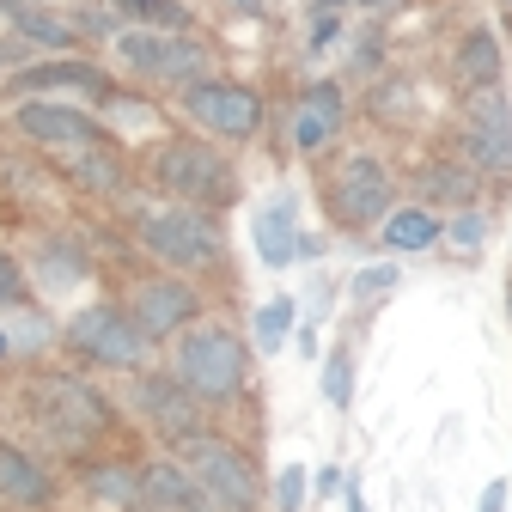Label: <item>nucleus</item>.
Listing matches in <instances>:
<instances>
[{
    "label": "nucleus",
    "mask_w": 512,
    "mask_h": 512,
    "mask_svg": "<svg viewBox=\"0 0 512 512\" xmlns=\"http://www.w3.org/2000/svg\"><path fill=\"white\" fill-rule=\"evenodd\" d=\"M80 177L98 183V189H110V183H116V165H110V159H80Z\"/></svg>",
    "instance_id": "obj_31"
},
{
    "label": "nucleus",
    "mask_w": 512,
    "mask_h": 512,
    "mask_svg": "<svg viewBox=\"0 0 512 512\" xmlns=\"http://www.w3.org/2000/svg\"><path fill=\"white\" fill-rule=\"evenodd\" d=\"M61 86H80L92 98H110V80L92 68V61H37L13 80V92H61Z\"/></svg>",
    "instance_id": "obj_16"
},
{
    "label": "nucleus",
    "mask_w": 512,
    "mask_h": 512,
    "mask_svg": "<svg viewBox=\"0 0 512 512\" xmlns=\"http://www.w3.org/2000/svg\"><path fill=\"white\" fill-rule=\"evenodd\" d=\"M391 287H397V269H391V263H378V269H360V275H354V299H384Z\"/></svg>",
    "instance_id": "obj_27"
},
{
    "label": "nucleus",
    "mask_w": 512,
    "mask_h": 512,
    "mask_svg": "<svg viewBox=\"0 0 512 512\" xmlns=\"http://www.w3.org/2000/svg\"><path fill=\"white\" fill-rule=\"evenodd\" d=\"M445 238H452L458 250H482V238H488V220H482V214H458Z\"/></svg>",
    "instance_id": "obj_28"
},
{
    "label": "nucleus",
    "mask_w": 512,
    "mask_h": 512,
    "mask_svg": "<svg viewBox=\"0 0 512 512\" xmlns=\"http://www.w3.org/2000/svg\"><path fill=\"white\" fill-rule=\"evenodd\" d=\"M275 500H281V512H299V506H305V470H299V464H287V470H281Z\"/></svg>",
    "instance_id": "obj_29"
},
{
    "label": "nucleus",
    "mask_w": 512,
    "mask_h": 512,
    "mask_svg": "<svg viewBox=\"0 0 512 512\" xmlns=\"http://www.w3.org/2000/svg\"><path fill=\"white\" fill-rule=\"evenodd\" d=\"M0 7H13V0H0Z\"/></svg>",
    "instance_id": "obj_36"
},
{
    "label": "nucleus",
    "mask_w": 512,
    "mask_h": 512,
    "mask_svg": "<svg viewBox=\"0 0 512 512\" xmlns=\"http://www.w3.org/2000/svg\"><path fill=\"white\" fill-rule=\"evenodd\" d=\"M324 397H330L336 409H348V403H354V360H348L342 348L324 360Z\"/></svg>",
    "instance_id": "obj_24"
},
{
    "label": "nucleus",
    "mask_w": 512,
    "mask_h": 512,
    "mask_svg": "<svg viewBox=\"0 0 512 512\" xmlns=\"http://www.w3.org/2000/svg\"><path fill=\"white\" fill-rule=\"evenodd\" d=\"M244 372H250V360H244V342L232 330H189L177 342V378L196 397H208V403L238 397L244 391Z\"/></svg>",
    "instance_id": "obj_1"
},
{
    "label": "nucleus",
    "mask_w": 512,
    "mask_h": 512,
    "mask_svg": "<svg viewBox=\"0 0 512 512\" xmlns=\"http://www.w3.org/2000/svg\"><path fill=\"white\" fill-rule=\"evenodd\" d=\"M372 7H397V0H372Z\"/></svg>",
    "instance_id": "obj_34"
},
{
    "label": "nucleus",
    "mask_w": 512,
    "mask_h": 512,
    "mask_svg": "<svg viewBox=\"0 0 512 512\" xmlns=\"http://www.w3.org/2000/svg\"><path fill=\"white\" fill-rule=\"evenodd\" d=\"M116 49H122V61H128V68H141V74H153V80H189V86H196V80H202V68H208L202 43H189V37H153V31H128Z\"/></svg>",
    "instance_id": "obj_8"
},
{
    "label": "nucleus",
    "mask_w": 512,
    "mask_h": 512,
    "mask_svg": "<svg viewBox=\"0 0 512 512\" xmlns=\"http://www.w3.org/2000/svg\"><path fill=\"white\" fill-rule=\"evenodd\" d=\"M141 244H147L153 256H165L171 269H202V263H214V256H220V232H214V220L196 214V208L147 214V220H141Z\"/></svg>",
    "instance_id": "obj_3"
},
{
    "label": "nucleus",
    "mask_w": 512,
    "mask_h": 512,
    "mask_svg": "<svg viewBox=\"0 0 512 512\" xmlns=\"http://www.w3.org/2000/svg\"><path fill=\"white\" fill-rule=\"evenodd\" d=\"M458 74H464L470 86H494V80H500V43H494V31H470V37H464Z\"/></svg>",
    "instance_id": "obj_20"
},
{
    "label": "nucleus",
    "mask_w": 512,
    "mask_h": 512,
    "mask_svg": "<svg viewBox=\"0 0 512 512\" xmlns=\"http://www.w3.org/2000/svg\"><path fill=\"white\" fill-rule=\"evenodd\" d=\"M256 256H263L269 269H287L293 256L305 250V238H299V226H293V196H275L269 208H256Z\"/></svg>",
    "instance_id": "obj_15"
},
{
    "label": "nucleus",
    "mask_w": 512,
    "mask_h": 512,
    "mask_svg": "<svg viewBox=\"0 0 512 512\" xmlns=\"http://www.w3.org/2000/svg\"><path fill=\"white\" fill-rule=\"evenodd\" d=\"M427 189H433V196H445V202H470V177L458 165H433L427 171Z\"/></svg>",
    "instance_id": "obj_26"
},
{
    "label": "nucleus",
    "mask_w": 512,
    "mask_h": 512,
    "mask_svg": "<svg viewBox=\"0 0 512 512\" xmlns=\"http://www.w3.org/2000/svg\"><path fill=\"white\" fill-rule=\"evenodd\" d=\"M482 512H506V482H488V494H482Z\"/></svg>",
    "instance_id": "obj_32"
},
{
    "label": "nucleus",
    "mask_w": 512,
    "mask_h": 512,
    "mask_svg": "<svg viewBox=\"0 0 512 512\" xmlns=\"http://www.w3.org/2000/svg\"><path fill=\"white\" fill-rule=\"evenodd\" d=\"M330 208L342 226H372L391 214V177H384L378 159H348L342 177L330 183Z\"/></svg>",
    "instance_id": "obj_7"
},
{
    "label": "nucleus",
    "mask_w": 512,
    "mask_h": 512,
    "mask_svg": "<svg viewBox=\"0 0 512 512\" xmlns=\"http://www.w3.org/2000/svg\"><path fill=\"white\" fill-rule=\"evenodd\" d=\"M19 31H25L31 43H49V49L74 43V25H61V19H43V13H19Z\"/></svg>",
    "instance_id": "obj_25"
},
{
    "label": "nucleus",
    "mask_w": 512,
    "mask_h": 512,
    "mask_svg": "<svg viewBox=\"0 0 512 512\" xmlns=\"http://www.w3.org/2000/svg\"><path fill=\"white\" fill-rule=\"evenodd\" d=\"M183 110L196 116L202 128H214V135H226V141H250L256 128H263V98H256L250 86H238V80H196V86H183Z\"/></svg>",
    "instance_id": "obj_4"
},
{
    "label": "nucleus",
    "mask_w": 512,
    "mask_h": 512,
    "mask_svg": "<svg viewBox=\"0 0 512 512\" xmlns=\"http://www.w3.org/2000/svg\"><path fill=\"white\" fill-rule=\"evenodd\" d=\"M445 238V226L427 214V208H397V214H384V244L391 250H427V244H439Z\"/></svg>",
    "instance_id": "obj_18"
},
{
    "label": "nucleus",
    "mask_w": 512,
    "mask_h": 512,
    "mask_svg": "<svg viewBox=\"0 0 512 512\" xmlns=\"http://www.w3.org/2000/svg\"><path fill=\"white\" fill-rule=\"evenodd\" d=\"M19 128L43 147H98V122L68 110V104H19Z\"/></svg>",
    "instance_id": "obj_12"
},
{
    "label": "nucleus",
    "mask_w": 512,
    "mask_h": 512,
    "mask_svg": "<svg viewBox=\"0 0 512 512\" xmlns=\"http://www.w3.org/2000/svg\"><path fill=\"white\" fill-rule=\"evenodd\" d=\"M153 171H159V183L171 189V196H183V202H226L232 196L226 159L214 147H202V141H171Z\"/></svg>",
    "instance_id": "obj_5"
},
{
    "label": "nucleus",
    "mask_w": 512,
    "mask_h": 512,
    "mask_svg": "<svg viewBox=\"0 0 512 512\" xmlns=\"http://www.w3.org/2000/svg\"><path fill=\"white\" fill-rule=\"evenodd\" d=\"M336 128H342V92L330 80L324 86H305V98L293 110V147L299 153H317V147L336 141Z\"/></svg>",
    "instance_id": "obj_13"
},
{
    "label": "nucleus",
    "mask_w": 512,
    "mask_h": 512,
    "mask_svg": "<svg viewBox=\"0 0 512 512\" xmlns=\"http://www.w3.org/2000/svg\"><path fill=\"white\" fill-rule=\"evenodd\" d=\"M141 324V336L147 342H159V336H171L177 324H189L196 317V293H189L183 281H147L141 293H135V311H128Z\"/></svg>",
    "instance_id": "obj_11"
},
{
    "label": "nucleus",
    "mask_w": 512,
    "mask_h": 512,
    "mask_svg": "<svg viewBox=\"0 0 512 512\" xmlns=\"http://www.w3.org/2000/svg\"><path fill=\"white\" fill-rule=\"evenodd\" d=\"M19 299H25V275L13 256H0V305H19Z\"/></svg>",
    "instance_id": "obj_30"
},
{
    "label": "nucleus",
    "mask_w": 512,
    "mask_h": 512,
    "mask_svg": "<svg viewBox=\"0 0 512 512\" xmlns=\"http://www.w3.org/2000/svg\"><path fill=\"white\" fill-rule=\"evenodd\" d=\"M43 409H49V421H55L61 439H86V433H98L110 421V409L98 403V391H86L80 378H49Z\"/></svg>",
    "instance_id": "obj_10"
},
{
    "label": "nucleus",
    "mask_w": 512,
    "mask_h": 512,
    "mask_svg": "<svg viewBox=\"0 0 512 512\" xmlns=\"http://www.w3.org/2000/svg\"><path fill=\"white\" fill-rule=\"evenodd\" d=\"M116 7L128 19H141V25H159V31H183L189 25V7L183 0H116Z\"/></svg>",
    "instance_id": "obj_21"
},
{
    "label": "nucleus",
    "mask_w": 512,
    "mask_h": 512,
    "mask_svg": "<svg viewBox=\"0 0 512 512\" xmlns=\"http://www.w3.org/2000/svg\"><path fill=\"white\" fill-rule=\"evenodd\" d=\"M464 153H470V165H482V171H512V110H506V98H500L494 86H482L476 104H470Z\"/></svg>",
    "instance_id": "obj_9"
},
{
    "label": "nucleus",
    "mask_w": 512,
    "mask_h": 512,
    "mask_svg": "<svg viewBox=\"0 0 512 512\" xmlns=\"http://www.w3.org/2000/svg\"><path fill=\"white\" fill-rule=\"evenodd\" d=\"M336 31H342V25H336V19H330V13H324V19H317V31H311V49H324V43H330V37H336Z\"/></svg>",
    "instance_id": "obj_33"
},
{
    "label": "nucleus",
    "mask_w": 512,
    "mask_h": 512,
    "mask_svg": "<svg viewBox=\"0 0 512 512\" xmlns=\"http://www.w3.org/2000/svg\"><path fill=\"white\" fill-rule=\"evenodd\" d=\"M506 7H512V0H506Z\"/></svg>",
    "instance_id": "obj_37"
},
{
    "label": "nucleus",
    "mask_w": 512,
    "mask_h": 512,
    "mask_svg": "<svg viewBox=\"0 0 512 512\" xmlns=\"http://www.w3.org/2000/svg\"><path fill=\"white\" fill-rule=\"evenodd\" d=\"M141 409L171 439H196V391L183 378H141Z\"/></svg>",
    "instance_id": "obj_14"
},
{
    "label": "nucleus",
    "mask_w": 512,
    "mask_h": 512,
    "mask_svg": "<svg viewBox=\"0 0 512 512\" xmlns=\"http://www.w3.org/2000/svg\"><path fill=\"white\" fill-rule=\"evenodd\" d=\"M68 342H74L86 360H104V366H141V354H147L141 324H135L128 311H116V305L80 311L74 324H68Z\"/></svg>",
    "instance_id": "obj_6"
},
{
    "label": "nucleus",
    "mask_w": 512,
    "mask_h": 512,
    "mask_svg": "<svg viewBox=\"0 0 512 512\" xmlns=\"http://www.w3.org/2000/svg\"><path fill=\"white\" fill-rule=\"evenodd\" d=\"M183 470L202 482V494L220 506V512H250L256 506V470H250V458L244 452H232V445H220V439H183Z\"/></svg>",
    "instance_id": "obj_2"
},
{
    "label": "nucleus",
    "mask_w": 512,
    "mask_h": 512,
    "mask_svg": "<svg viewBox=\"0 0 512 512\" xmlns=\"http://www.w3.org/2000/svg\"><path fill=\"white\" fill-rule=\"evenodd\" d=\"M92 494L110 506H128V500H141V476L122 470V464H104V470H92Z\"/></svg>",
    "instance_id": "obj_22"
},
{
    "label": "nucleus",
    "mask_w": 512,
    "mask_h": 512,
    "mask_svg": "<svg viewBox=\"0 0 512 512\" xmlns=\"http://www.w3.org/2000/svg\"><path fill=\"white\" fill-rule=\"evenodd\" d=\"M0 494L19 506H43L49 500V476L19 452V445H0Z\"/></svg>",
    "instance_id": "obj_17"
},
{
    "label": "nucleus",
    "mask_w": 512,
    "mask_h": 512,
    "mask_svg": "<svg viewBox=\"0 0 512 512\" xmlns=\"http://www.w3.org/2000/svg\"><path fill=\"white\" fill-rule=\"evenodd\" d=\"M141 494H153V500H165V506H208L202 482L189 476V470H177V464H153V470L141 476Z\"/></svg>",
    "instance_id": "obj_19"
},
{
    "label": "nucleus",
    "mask_w": 512,
    "mask_h": 512,
    "mask_svg": "<svg viewBox=\"0 0 512 512\" xmlns=\"http://www.w3.org/2000/svg\"><path fill=\"white\" fill-rule=\"evenodd\" d=\"M287 330H293V299H269L263 311H256V348H281L287 342Z\"/></svg>",
    "instance_id": "obj_23"
},
{
    "label": "nucleus",
    "mask_w": 512,
    "mask_h": 512,
    "mask_svg": "<svg viewBox=\"0 0 512 512\" xmlns=\"http://www.w3.org/2000/svg\"><path fill=\"white\" fill-rule=\"evenodd\" d=\"M0 354H7V336H0Z\"/></svg>",
    "instance_id": "obj_35"
}]
</instances>
